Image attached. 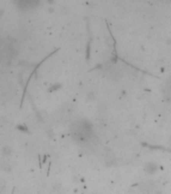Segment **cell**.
I'll return each instance as SVG.
<instances>
[{
    "label": "cell",
    "mask_w": 171,
    "mask_h": 194,
    "mask_svg": "<svg viewBox=\"0 0 171 194\" xmlns=\"http://www.w3.org/2000/svg\"><path fill=\"white\" fill-rule=\"evenodd\" d=\"M5 185V182L2 181V180H0V188H2Z\"/></svg>",
    "instance_id": "obj_3"
},
{
    "label": "cell",
    "mask_w": 171,
    "mask_h": 194,
    "mask_svg": "<svg viewBox=\"0 0 171 194\" xmlns=\"http://www.w3.org/2000/svg\"><path fill=\"white\" fill-rule=\"evenodd\" d=\"M73 132L76 138H78L81 142H86V141L90 140L91 135H92V129H91L90 124L87 123L86 121H79L76 126H74Z\"/></svg>",
    "instance_id": "obj_1"
},
{
    "label": "cell",
    "mask_w": 171,
    "mask_h": 194,
    "mask_svg": "<svg viewBox=\"0 0 171 194\" xmlns=\"http://www.w3.org/2000/svg\"><path fill=\"white\" fill-rule=\"evenodd\" d=\"M166 90L169 92V96H170V98H171V81L168 83V85H167V87H166Z\"/></svg>",
    "instance_id": "obj_2"
}]
</instances>
